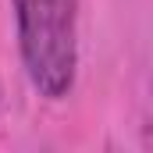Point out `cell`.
Returning a JSON list of instances; mask_svg holds the SVG:
<instances>
[{
  "label": "cell",
  "instance_id": "6da1fadb",
  "mask_svg": "<svg viewBox=\"0 0 153 153\" xmlns=\"http://www.w3.org/2000/svg\"><path fill=\"white\" fill-rule=\"evenodd\" d=\"M18 53L43 100H64L78 75V0H11Z\"/></svg>",
  "mask_w": 153,
  "mask_h": 153
}]
</instances>
